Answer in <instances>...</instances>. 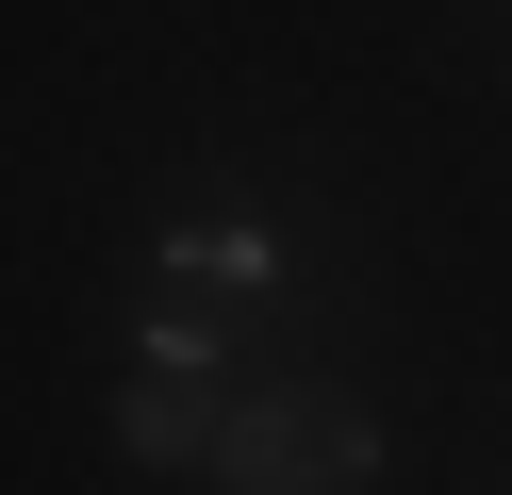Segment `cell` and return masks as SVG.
<instances>
[{"label": "cell", "instance_id": "6da1fadb", "mask_svg": "<svg viewBox=\"0 0 512 495\" xmlns=\"http://www.w3.org/2000/svg\"><path fill=\"white\" fill-rule=\"evenodd\" d=\"M364 479H380V429L331 380H265L215 429V495H364Z\"/></svg>", "mask_w": 512, "mask_h": 495}, {"label": "cell", "instance_id": "7a4b0ae2", "mask_svg": "<svg viewBox=\"0 0 512 495\" xmlns=\"http://www.w3.org/2000/svg\"><path fill=\"white\" fill-rule=\"evenodd\" d=\"M215 330H149V380H133V413H116V446L133 462H215Z\"/></svg>", "mask_w": 512, "mask_h": 495}]
</instances>
